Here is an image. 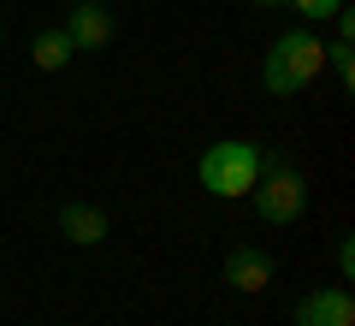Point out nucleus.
<instances>
[{"label":"nucleus","mask_w":355,"mask_h":326,"mask_svg":"<svg viewBox=\"0 0 355 326\" xmlns=\"http://www.w3.org/2000/svg\"><path fill=\"white\" fill-rule=\"evenodd\" d=\"M71 6H77V0H71Z\"/></svg>","instance_id":"14"},{"label":"nucleus","mask_w":355,"mask_h":326,"mask_svg":"<svg viewBox=\"0 0 355 326\" xmlns=\"http://www.w3.org/2000/svg\"><path fill=\"white\" fill-rule=\"evenodd\" d=\"M249 202H254V220H261V226H291V220H302V208H308L302 166H296L284 149L261 154V178H254Z\"/></svg>","instance_id":"1"},{"label":"nucleus","mask_w":355,"mask_h":326,"mask_svg":"<svg viewBox=\"0 0 355 326\" xmlns=\"http://www.w3.org/2000/svg\"><path fill=\"white\" fill-rule=\"evenodd\" d=\"M338 273H343V285L355 279V243L349 238H338Z\"/></svg>","instance_id":"11"},{"label":"nucleus","mask_w":355,"mask_h":326,"mask_svg":"<svg viewBox=\"0 0 355 326\" xmlns=\"http://www.w3.org/2000/svg\"><path fill=\"white\" fill-rule=\"evenodd\" d=\"M196 178H202L207 196H219V202H243V196L254 190V178H261V149H254V142L225 137V142H214V149L196 161Z\"/></svg>","instance_id":"3"},{"label":"nucleus","mask_w":355,"mask_h":326,"mask_svg":"<svg viewBox=\"0 0 355 326\" xmlns=\"http://www.w3.org/2000/svg\"><path fill=\"white\" fill-rule=\"evenodd\" d=\"M249 6H284V0H249Z\"/></svg>","instance_id":"12"},{"label":"nucleus","mask_w":355,"mask_h":326,"mask_svg":"<svg viewBox=\"0 0 355 326\" xmlns=\"http://www.w3.org/2000/svg\"><path fill=\"white\" fill-rule=\"evenodd\" d=\"M71 60H77V48H71L65 30H36V36H30V65H36V72H65Z\"/></svg>","instance_id":"8"},{"label":"nucleus","mask_w":355,"mask_h":326,"mask_svg":"<svg viewBox=\"0 0 355 326\" xmlns=\"http://www.w3.org/2000/svg\"><path fill=\"white\" fill-rule=\"evenodd\" d=\"M284 6H291L296 18H308V24H320V18H331L343 6V0H284Z\"/></svg>","instance_id":"10"},{"label":"nucleus","mask_w":355,"mask_h":326,"mask_svg":"<svg viewBox=\"0 0 355 326\" xmlns=\"http://www.w3.org/2000/svg\"><path fill=\"white\" fill-rule=\"evenodd\" d=\"M60 231H65V243H77V250H95V243H107V213L95 208V202H65L60 208Z\"/></svg>","instance_id":"7"},{"label":"nucleus","mask_w":355,"mask_h":326,"mask_svg":"<svg viewBox=\"0 0 355 326\" xmlns=\"http://www.w3.org/2000/svg\"><path fill=\"white\" fill-rule=\"evenodd\" d=\"M326 65L338 72V89H355V42H326Z\"/></svg>","instance_id":"9"},{"label":"nucleus","mask_w":355,"mask_h":326,"mask_svg":"<svg viewBox=\"0 0 355 326\" xmlns=\"http://www.w3.org/2000/svg\"><path fill=\"white\" fill-rule=\"evenodd\" d=\"M0 42H6V30H0Z\"/></svg>","instance_id":"13"},{"label":"nucleus","mask_w":355,"mask_h":326,"mask_svg":"<svg viewBox=\"0 0 355 326\" xmlns=\"http://www.w3.org/2000/svg\"><path fill=\"white\" fill-rule=\"evenodd\" d=\"M60 30L71 36V48H77V54H101L107 42H113V13H107L101 0H77L71 18H65Z\"/></svg>","instance_id":"4"},{"label":"nucleus","mask_w":355,"mask_h":326,"mask_svg":"<svg viewBox=\"0 0 355 326\" xmlns=\"http://www.w3.org/2000/svg\"><path fill=\"white\" fill-rule=\"evenodd\" d=\"M225 285L243 291V297L266 291V285H272V255L254 250V243H231V250H225Z\"/></svg>","instance_id":"6"},{"label":"nucleus","mask_w":355,"mask_h":326,"mask_svg":"<svg viewBox=\"0 0 355 326\" xmlns=\"http://www.w3.org/2000/svg\"><path fill=\"white\" fill-rule=\"evenodd\" d=\"M320 72H326V42H320L314 30H284V36L266 48V60H261L266 95H302Z\"/></svg>","instance_id":"2"},{"label":"nucleus","mask_w":355,"mask_h":326,"mask_svg":"<svg viewBox=\"0 0 355 326\" xmlns=\"http://www.w3.org/2000/svg\"><path fill=\"white\" fill-rule=\"evenodd\" d=\"M296 326H355V297L343 285H320L296 302Z\"/></svg>","instance_id":"5"}]
</instances>
